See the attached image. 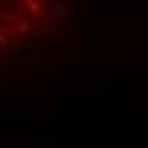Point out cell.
<instances>
[{
	"mask_svg": "<svg viewBox=\"0 0 148 148\" xmlns=\"http://www.w3.org/2000/svg\"><path fill=\"white\" fill-rule=\"evenodd\" d=\"M60 0H0V66L38 51L57 25Z\"/></svg>",
	"mask_w": 148,
	"mask_h": 148,
	"instance_id": "obj_1",
	"label": "cell"
}]
</instances>
